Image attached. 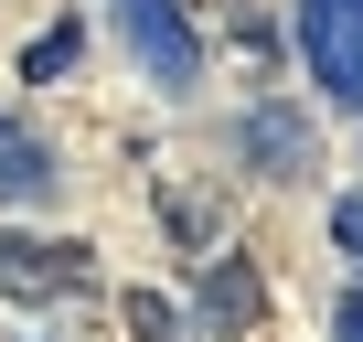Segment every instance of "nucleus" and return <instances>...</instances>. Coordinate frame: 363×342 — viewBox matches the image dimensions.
<instances>
[{"label": "nucleus", "mask_w": 363, "mask_h": 342, "mask_svg": "<svg viewBox=\"0 0 363 342\" xmlns=\"http://www.w3.org/2000/svg\"><path fill=\"white\" fill-rule=\"evenodd\" d=\"M54 182H65V171H54V139L22 128V118H0V204H43Z\"/></svg>", "instance_id": "6"}, {"label": "nucleus", "mask_w": 363, "mask_h": 342, "mask_svg": "<svg viewBox=\"0 0 363 342\" xmlns=\"http://www.w3.org/2000/svg\"><path fill=\"white\" fill-rule=\"evenodd\" d=\"M128 342H193V321H182L160 289H128Z\"/></svg>", "instance_id": "7"}, {"label": "nucleus", "mask_w": 363, "mask_h": 342, "mask_svg": "<svg viewBox=\"0 0 363 342\" xmlns=\"http://www.w3.org/2000/svg\"><path fill=\"white\" fill-rule=\"evenodd\" d=\"M235 150L257 160V182H310V160H320V139H310V118H299L289 96H267V107H246V128H235Z\"/></svg>", "instance_id": "4"}, {"label": "nucleus", "mask_w": 363, "mask_h": 342, "mask_svg": "<svg viewBox=\"0 0 363 342\" xmlns=\"http://www.w3.org/2000/svg\"><path fill=\"white\" fill-rule=\"evenodd\" d=\"M0 289L11 299H86L96 289V257L75 246V236H0Z\"/></svg>", "instance_id": "3"}, {"label": "nucleus", "mask_w": 363, "mask_h": 342, "mask_svg": "<svg viewBox=\"0 0 363 342\" xmlns=\"http://www.w3.org/2000/svg\"><path fill=\"white\" fill-rule=\"evenodd\" d=\"M331 342H363V289H352V299L331 310Z\"/></svg>", "instance_id": "10"}, {"label": "nucleus", "mask_w": 363, "mask_h": 342, "mask_svg": "<svg viewBox=\"0 0 363 342\" xmlns=\"http://www.w3.org/2000/svg\"><path fill=\"white\" fill-rule=\"evenodd\" d=\"M193 310H203V331H214V342H235V331H257L267 289H257V267H246V257H214V267H203V289H193Z\"/></svg>", "instance_id": "5"}, {"label": "nucleus", "mask_w": 363, "mask_h": 342, "mask_svg": "<svg viewBox=\"0 0 363 342\" xmlns=\"http://www.w3.org/2000/svg\"><path fill=\"white\" fill-rule=\"evenodd\" d=\"M289 33H299L310 86L363 118V0H289Z\"/></svg>", "instance_id": "1"}, {"label": "nucleus", "mask_w": 363, "mask_h": 342, "mask_svg": "<svg viewBox=\"0 0 363 342\" xmlns=\"http://www.w3.org/2000/svg\"><path fill=\"white\" fill-rule=\"evenodd\" d=\"M75 65V22H54V33H33V54H22V86H54Z\"/></svg>", "instance_id": "8"}, {"label": "nucleus", "mask_w": 363, "mask_h": 342, "mask_svg": "<svg viewBox=\"0 0 363 342\" xmlns=\"http://www.w3.org/2000/svg\"><path fill=\"white\" fill-rule=\"evenodd\" d=\"M118 33H128V54H139V75L160 96H193L203 86V33H193L182 0H118Z\"/></svg>", "instance_id": "2"}, {"label": "nucleus", "mask_w": 363, "mask_h": 342, "mask_svg": "<svg viewBox=\"0 0 363 342\" xmlns=\"http://www.w3.org/2000/svg\"><path fill=\"white\" fill-rule=\"evenodd\" d=\"M331 246H342V257H352V278H363V193H342V204H331Z\"/></svg>", "instance_id": "9"}]
</instances>
